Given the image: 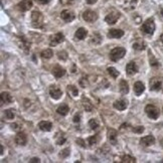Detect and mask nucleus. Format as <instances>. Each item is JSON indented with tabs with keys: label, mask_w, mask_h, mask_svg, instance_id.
<instances>
[{
	"label": "nucleus",
	"mask_w": 163,
	"mask_h": 163,
	"mask_svg": "<svg viewBox=\"0 0 163 163\" xmlns=\"http://www.w3.org/2000/svg\"><path fill=\"white\" fill-rule=\"evenodd\" d=\"M49 95L54 100H59L63 96V92L59 88L55 87V86H51L49 88Z\"/></svg>",
	"instance_id": "nucleus-10"
},
{
	"label": "nucleus",
	"mask_w": 163,
	"mask_h": 163,
	"mask_svg": "<svg viewBox=\"0 0 163 163\" xmlns=\"http://www.w3.org/2000/svg\"><path fill=\"white\" fill-rule=\"evenodd\" d=\"M117 135L118 133L114 129H109L108 132H107V136H108V139L110 140V142L113 145L117 144Z\"/></svg>",
	"instance_id": "nucleus-17"
},
{
	"label": "nucleus",
	"mask_w": 163,
	"mask_h": 163,
	"mask_svg": "<svg viewBox=\"0 0 163 163\" xmlns=\"http://www.w3.org/2000/svg\"><path fill=\"white\" fill-rule=\"evenodd\" d=\"M162 162H163V160H162Z\"/></svg>",
	"instance_id": "nucleus-52"
},
{
	"label": "nucleus",
	"mask_w": 163,
	"mask_h": 163,
	"mask_svg": "<svg viewBox=\"0 0 163 163\" xmlns=\"http://www.w3.org/2000/svg\"><path fill=\"white\" fill-rule=\"evenodd\" d=\"M132 131L134 133H138V134H141V133L144 132V127L143 126H138V127H135L133 128Z\"/></svg>",
	"instance_id": "nucleus-40"
},
{
	"label": "nucleus",
	"mask_w": 163,
	"mask_h": 163,
	"mask_svg": "<svg viewBox=\"0 0 163 163\" xmlns=\"http://www.w3.org/2000/svg\"><path fill=\"white\" fill-rule=\"evenodd\" d=\"M86 1H87L88 4H95L98 0H86Z\"/></svg>",
	"instance_id": "nucleus-47"
},
{
	"label": "nucleus",
	"mask_w": 163,
	"mask_h": 163,
	"mask_svg": "<svg viewBox=\"0 0 163 163\" xmlns=\"http://www.w3.org/2000/svg\"><path fill=\"white\" fill-rule=\"evenodd\" d=\"M40 158H36V157H34V158H32L31 160H29V162L30 163H33V162H40Z\"/></svg>",
	"instance_id": "nucleus-46"
},
{
	"label": "nucleus",
	"mask_w": 163,
	"mask_h": 163,
	"mask_svg": "<svg viewBox=\"0 0 163 163\" xmlns=\"http://www.w3.org/2000/svg\"><path fill=\"white\" fill-rule=\"evenodd\" d=\"M124 35V31L122 29H111L108 32V37L110 38H120Z\"/></svg>",
	"instance_id": "nucleus-18"
},
{
	"label": "nucleus",
	"mask_w": 163,
	"mask_h": 163,
	"mask_svg": "<svg viewBox=\"0 0 163 163\" xmlns=\"http://www.w3.org/2000/svg\"><path fill=\"white\" fill-rule=\"evenodd\" d=\"M113 107L118 111H124V110H126V108H127V102L125 100L116 101L113 104Z\"/></svg>",
	"instance_id": "nucleus-21"
},
{
	"label": "nucleus",
	"mask_w": 163,
	"mask_h": 163,
	"mask_svg": "<svg viewBox=\"0 0 163 163\" xmlns=\"http://www.w3.org/2000/svg\"><path fill=\"white\" fill-rule=\"evenodd\" d=\"M77 143H78L81 147H83V148H85L86 147V145H85V142H84V140L83 139H77Z\"/></svg>",
	"instance_id": "nucleus-43"
},
{
	"label": "nucleus",
	"mask_w": 163,
	"mask_h": 163,
	"mask_svg": "<svg viewBox=\"0 0 163 163\" xmlns=\"http://www.w3.org/2000/svg\"><path fill=\"white\" fill-rule=\"evenodd\" d=\"M149 87L151 91H160L162 87V82L158 78H152L149 82Z\"/></svg>",
	"instance_id": "nucleus-9"
},
{
	"label": "nucleus",
	"mask_w": 163,
	"mask_h": 163,
	"mask_svg": "<svg viewBox=\"0 0 163 163\" xmlns=\"http://www.w3.org/2000/svg\"><path fill=\"white\" fill-rule=\"evenodd\" d=\"M15 143L20 146H24L27 143V136L23 132H18L15 136Z\"/></svg>",
	"instance_id": "nucleus-11"
},
{
	"label": "nucleus",
	"mask_w": 163,
	"mask_h": 163,
	"mask_svg": "<svg viewBox=\"0 0 163 163\" xmlns=\"http://www.w3.org/2000/svg\"><path fill=\"white\" fill-rule=\"evenodd\" d=\"M63 5H72L75 3V0H59Z\"/></svg>",
	"instance_id": "nucleus-41"
},
{
	"label": "nucleus",
	"mask_w": 163,
	"mask_h": 163,
	"mask_svg": "<svg viewBox=\"0 0 163 163\" xmlns=\"http://www.w3.org/2000/svg\"><path fill=\"white\" fill-rule=\"evenodd\" d=\"M145 112H146L147 116L150 119H153V120H156L159 117V110L154 105H147L145 107Z\"/></svg>",
	"instance_id": "nucleus-4"
},
{
	"label": "nucleus",
	"mask_w": 163,
	"mask_h": 163,
	"mask_svg": "<svg viewBox=\"0 0 163 163\" xmlns=\"http://www.w3.org/2000/svg\"><path fill=\"white\" fill-rule=\"evenodd\" d=\"M99 140H100V137H99V135H94V136H91V137H89V144L91 145V146H93V145H96L98 144L99 142Z\"/></svg>",
	"instance_id": "nucleus-33"
},
{
	"label": "nucleus",
	"mask_w": 163,
	"mask_h": 163,
	"mask_svg": "<svg viewBox=\"0 0 163 163\" xmlns=\"http://www.w3.org/2000/svg\"><path fill=\"white\" fill-rule=\"evenodd\" d=\"M57 112H58V115L66 116V115H68V112H70V108H68V106L67 104H62L61 106L58 107Z\"/></svg>",
	"instance_id": "nucleus-24"
},
{
	"label": "nucleus",
	"mask_w": 163,
	"mask_h": 163,
	"mask_svg": "<svg viewBox=\"0 0 163 163\" xmlns=\"http://www.w3.org/2000/svg\"><path fill=\"white\" fill-rule=\"evenodd\" d=\"M154 143H155V138L152 136V135H148V136H145L143 137V138H141L140 140V144L143 145V146H151V145H153Z\"/></svg>",
	"instance_id": "nucleus-13"
},
{
	"label": "nucleus",
	"mask_w": 163,
	"mask_h": 163,
	"mask_svg": "<svg viewBox=\"0 0 163 163\" xmlns=\"http://www.w3.org/2000/svg\"><path fill=\"white\" fill-rule=\"evenodd\" d=\"M138 0H127V1L125 2V6L127 5L128 7H130V8H133L135 5H136V3Z\"/></svg>",
	"instance_id": "nucleus-39"
},
{
	"label": "nucleus",
	"mask_w": 163,
	"mask_h": 163,
	"mask_svg": "<svg viewBox=\"0 0 163 163\" xmlns=\"http://www.w3.org/2000/svg\"><path fill=\"white\" fill-rule=\"evenodd\" d=\"M81 121V115L80 114H76L75 117H74V122L75 123H80Z\"/></svg>",
	"instance_id": "nucleus-44"
},
{
	"label": "nucleus",
	"mask_w": 163,
	"mask_h": 163,
	"mask_svg": "<svg viewBox=\"0 0 163 163\" xmlns=\"http://www.w3.org/2000/svg\"><path fill=\"white\" fill-rule=\"evenodd\" d=\"M125 54L126 49L122 48V46H118V48H115L110 51V58L113 62H118L119 59L123 58Z\"/></svg>",
	"instance_id": "nucleus-2"
},
{
	"label": "nucleus",
	"mask_w": 163,
	"mask_h": 163,
	"mask_svg": "<svg viewBox=\"0 0 163 163\" xmlns=\"http://www.w3.org/2000/svg\"><path fill=\"white\" fill-rule=\"evenodd\" d=\"M146 48V44L142 40H137L134 44H133V49L136 50H143Z\"/></svg>",
	"instance_id": "nucleus-25"
},
{
	"label": "nucleus",
	"mask_w": 163,
	"mask_h": 163,
	"mask_svg": "<svg viewBox=\"0 0 163 163\" xmlns=\"http://www.w3.org/2000/svg\"><path fill=\"white\" fill-rule=\"evenodd\" d=\"M83 106H84V109L87 111V112H92L93 105H92V103L90 102L89 99H87V98L83 99Z\"/></svg>",
	"instance_id": "nucleus-27"
},
{
	"label": "nucleus",
	"mask_w": 163,
	"mask_h": 163,
	"mask_svg": "<svg viewBox=\"0 0 163 163\" xmlns=\"http://www.w3.org/2000/svg\"><path fill=\"white\" fill-rule=\"evenodd\" d=\"M83 18L87 22H95L98 19V14L93 10H86L83 13Z\"/></svg>",
	"instance_id": "nucleus-7"
},
{
	"label": "nucleus",
	"mask_w": 163,
	"mask_h": 163,
	"mask_svg": "<svg viewBox=\"0 0 163 163\" xmlns=\"http://www.w3.org/2000/svg\"><path fill=\"white\" fill-rule=\"evenodd\" d=\"M66 137L65 136H63V137H59V138L58 139V141H57V144L58 145H63V143L66 142Z\"/></svg>",
	"instance_id": "nucleus-42"
},
{
	"label": "nucleus",
	"mask_w": 163,
	"mask_h": 163,
	"mask_svg": "<svg viewBox=\"0 0 163 163\" xmlns=\"http://www.w3.org/2000/svg\"><path fill=\"white\" fill-rule=\"evenodd\" d=\"M4 115H5V118L8 120H12L15 117V113L13 109H7L4 111Z\"/></svg>",
	"instance_id": "nucleus-32"
},
{
	"label": "nucleus",
	"mask_w": 163,
	"mask_h": 163,
	"mask_svg": "<svg viewBox=\"0 0 163 163\" xmlns=\"http://www.w3.org/2000/svg\"><path fill=\"white\" fill-rule=\"evenodd\" d=\"M160 144H161V146H162V148H163V138H162L161 141H160Z\"/></svg>",
	"instance_id": "nucleus-49"
},
{
	"label": "nucleus",
	"mask_w": 163,
	"mask_h": 163,
	"mask_svg": "<svg viewBox=\"0 0 163 163\" xmlns=\"http://www.w3.org/2000/svg\"><path fill=\"white\" fill-rule=\"evenodd\" d=\"M40 55H41V58H42L49 59V58H50L54 55V51L51 50L50 49H44V50H42V51H41Z\"/></svg>",
	"instance_id": "nucleus-28"
},
{
	"label": "nucleus",
	"mask_w": 163,
	"mask_h": 163,
	"mask_svg": "<svg viewBox=\"0 0 163 163\" xmlns=\"http://www.w3.org/2000/svg\"><path fill=\"white\" fill-rule=\"evenodd\" d=\"M0 98H1L2 104H10V103L13 102V98H12V96L7 92H3L1 94V96H0Z\"/></svg>",
	"instance_id": "nucleus-23"
},
{
	"label": "nucleus",
	"mask_w": 163,
	"mask_h": 163,
	"mask_svg": "<svg viewBox=\"0 0 163 163\" xmlns=\"http://www.w3.org/2000/svg\"><path fill=\"white\" fill-rule=\"evenodd\" d=\"M16 7L19 11L25 12V11L29 10L32 7V1L31 0H22V1H20L18 4H17Z\"/></svg>",
	"instance_id": "nucleus-8"
},
{
	"label": "nucleus",
	"mask_w": 163,
	"mask_h": 163,
	"mask_svg": "<svg viewBox=\"0 0 163 163\" xmlns=\"http://www.w3.org/2000/svg\"><path fill=\"white\" fill-rule=\"evenodd\" d=\"M160 40H161V42H162V44H163V34L160 36Z\"/></svg>",
	"instance_id": "nucleus-48"
},
{
	"label": "nucleus",
	"mask_w": 163,
	"mask_h": 163,
	"mask_svg": "<svg viewBox=\"0 0 163 163\" xmlns=\"http://www.w3.org/2000/svg\"><path fill=\"white\" fill-rule=\"evenodd\" d=\"M53 75L57 79H59V78H62V77L65 76L66 74V70L63 68H62L61 66H55L54 68H53Z\"/></svg>",
	"instance_id": "nucleus-15"
},
{
	"label": "nucleus",
	"mask_w": 163,
	"mask_h": 163,
	"mask_svg": "<svg viewBox=\"0 0 163 163\" xmlns=\"http://www.w3.org/2000/svg\"><path fill=\"white\" fill-rule=\"evenodd\" d=\"M68 155H70V149H68V148H66V149L62 150L61 153H59V156H61L62 158H67Z\"/></svg>",
	"instance_id": "nucleus-38"
},
{
	"label": "nucleus",
	"mask_w": 163,
	"mask_h": 163,
	"mask_svg": "<svg viewBox=\"0 0 163 163\" xmlns=\"http://www.w3.org/2000/svg\"><path fill=\"white\" fill-rule=\"evenodd\" d=\"M61 17L63 21H66V22H71L75 19V14L72 13L71 10H63L62 13H61Z\"/></svg>",
	"instance_id": "nucleus-12"
},
{
	"label": "nucleus",
	"mask_w": 163,
	"mask_h": 163,
	"mask_svg": "<svg viewBox=\"0 0 163 163\" xmlns=\"http://www.w3.org/2000/svg\"><path fill=\"white\" fill-rule=\"evenodd\" d=\"M120 91L123 95H126V94L129 93V85L125 80H122L120 82Z\"/></svg>",
	"instance_id": "nucleus-26"
},
{
	"label": "nucleus",
	"mask_w": 163,
	"mask_h": 163,
	"mask_svg": "<svg viewBox=\"0 0 163 163\" xmlns=\"http://www.w3.org/2000/svg\"><path fill=\"white\" fill-rule=\"evenodd\" d=\"M145 91V86L142 82H136L134 84V92L137 96H140Z\"/></svg>",
	"instance_id": "nucleus-20"
},
{
	"label": "nucleus",
	"mask_w": 163,
	"mask_h": 163,
	"mask_svg": "<svg viewBox=\"0 0 163 163\" xmlns=\"http://www.w3.org/2000/svg\"><path fill=\"white\" fill-rule=\"evenodd\" d=\"M58 58L59 59H62V61H66V59L68 58V54H67V51H65V50L59 51V53L58 54Z\"/></svg>",
	"instance_id": "nucleus-37"
},
{
	"label": "nucleus",
	"mask_w": 163,
	"mask_h": 163,
	"mask_svg": "<svg viewBox=\"0 0 163 163\" xmlns=\"http://www.w3.org/2000/svg\"><path fill=\"white\" fill-rule=\"evenodd\" d=\"M149 62H150V65H151L152 67H157V66H159V63H158L156 61V58H154V55L151 54L149 53Z\"/></svg>",
	"instance_id": "nucleus-35"
},
{
	"label": "nucleus",
	"mask_w": 163,
	"mask_h": 163,
	"mask_svg": "<svg viewBox=\"0 0 163 163\" xmlns=\"http://www.w3.org/2000/svg\"><path fill=\"white\" fill-rule=\"evenodd\" d=\"M137 72H138V67H137L135 62H130L126 66V72H127V75L133 76V75H135Z\"/></svg>",
	"instance_id": "nucleus-14"
},
{
	"label": "nucleus",
	"mask_w": 163,
	"mask_h": 163,
	"mask_svg": "<svg viewBox=\"0 0 163 163\" xmlns=\"http://www.w3.org/2000/svg\"><path fill=\"white\" fill-rule=\"evenodd\" d=\"M68 94H71L72 97H77L79 95V91H78V88H76L75 86H68Z\"/></svg>",
	"instance_id": "nucleus-30"
},
{
	"label": "nucleus",
	"mask_w": 163,
	"mask_h": 163,
	"mask_svg": "<svg viewBox=\"0 0 163 163\" xmlns=\"http://www.w3.org/2000/svg\"><path fill=\"white\" fill-rule=\"evenodd\" d=\"M38 127L41 131H44V132H49L53 128V124H51L49 121H41L38 124Z\"/></svg>",
	"instance_id": "nucleus-22"
},
{
	"label": "nucleus",
	"mask_w": 163,
	"mask_h": 163,
	"mask_svg": "<svg viewBox=\"0 0 163 163\" xmlns=\"http://www.w3.org/2000/svg\"><path fill=\"white\" fill-rule=\"evenodd\" d=\"M119 17H120V13L118 11H111L110 13H108L106 15L105 17V21L108 24H115L116 22H117V20L119 19Z\"/></svg>",
	"instance_id": "nucleus-6"
},
{
	"label": "nucleus",
	"mask_w": 163,
	"mask_h": 163,
	"mask_svg": "<svg viewBox=\"0 0 163 163\" xmlns=\"http://www.w3.org/2000/svg\"><path fill=\"white\" fill-rule=\"evenodd\" d=\"M122 162L124 163H135L136 162V159H135V157H133V156H130V155H124L122 157Z\"/></svg>",
	"instance_id": "nucleus-34"
},
{
	"label": "nucleus",
	"mask_w": 163,
	"mask_h": 163,
	"mask_svg": "<svg viewBox=\"0 0 163 163\" xmlns=\"http://www.w3.org/2000/svg\"><path fill=\"white\" fill-rule=\"evenodd\" d=\"M19 46L25 53H27V51H29V49H30V44H29V41L24 36H21L19 38Z\"/></svg>",
	"instance_id": "nucleus-16"
},
{
	"label": "nucleus",
	"mask_w": 163,
	"mask_h": 163,
	"mask_svg": "<svg viewBox=\"0 0 163 163\" xmlns=\"http://www.w3.org/2000/svg\"><path fill=\"white\" fill-rule=\"evenodd\" d=\"M36 1L40 4H48L49 2L51 1V0H36Z\"/></svg>",
	"instance_id": "nucleus-45"
},
{
	"label": "nucleus",
	"mask_w": 163,
	"mask_h": 163,
	"mask_svg": "<svg viewBox=\"0 0 163 163\" xmlns=\"http://www.w3.org/2000/svg\"><path fill=\"white\" fill-rule=\"evenodd\" d=\"M31 23L35 28H41L44 26V15L40 11H33L31 13Z\"/></svg>",
	"instance_id": "nucleus-1"
},
{
	"label": "nucleus",
	"mask_w": 163,
	"mask_h": 163,
	"mask_svg": "<svg viewBox=\"0 0 163 163\" xmlns=\"http://www.w3.org/2000/svg\"><path fill=\"white\" fill-rule=\"evenodd\" d=\"M162 112H163V108H162Z\"/></svg>",
	"instance_id": "nucleus-51"
},
{
	"label": "nucleus",
	"mask_w": 163,
	"mask_h": 163,
	"mask_svg": "<svg viewBox=\"0 0 163 163\" xmlns=\"http://www.w3.org/2000/svg\"><path fill=\"white\" fill-rule=\"evenodd\" d=\"M141 30H142L144 33L149 34V35H151V34H153L154 31H155V23H154V20H153L152 18L147 19V20L145 21V22L142 24Z\"/></svg>",
	"instance_id": "nucleus-3"
},
{
	"label": "nucleus",
	"mask_w": 163,
	"mask_h": 163,
	"mask_svg": "<svg viewBox=\"0 0 163 163\" xmlns=\"http://www.w3.org/2000/svg\"><path fill=\"white\" fill-rule=\"evenodd\" d=\"M107 72H108V74H109L111 77H112V78H114V79L118 78V76L120 75V72H119L117 70H116L115 68H113V67L107 68Z\"/></svg>",
	"instance_id": "nucleus-31"
},
{
	"label": "nucleus",
	"mask_w": 163,
	"mask_h": 163,
	"mask_svg": "<svg viewBox=\"0 0 163 163\" xmlns=\"http://www.w3.org/2000/svg\"><path fill=\"white\" fill-rule=\"evenodd\" d=\"M65 40V35L62 32H58L55 33L54 35L50 36V40H49V45L50 46H55Z\"/></svg>",
	"instance_id": "nucleus-5"
},
{
	"label": "nucleus",
	"mask_w": 163,
	"mask_h": 163,
	"mask_svg": "<svg viewBox=\"0 0 163 163\" xmlns=\"http://www.w3.org/2000/svg\"><path fill=\"white\" fill-rule=\"evenodd\" d=\"M87 35H88V30L84 27H80L75 33V37L78 40H83Z\"/></svg>",
	"instance_id": "nucleus-19"
},
{
	"label": "nucleus",
	"mask_w": 163,
	"mask_h": 163,
	"mask_svg": "<svg viewBox=\"0 0 163 163\" xmlns=\"http://www.w3.org/2000/svg\"><path fill=\"white\" fill-rule=\"evenodd\" d=\"M89 126L91 127V129L95 130V129H97V128L99 127V122L97 121L96 119H91L89 121Z\"/></svg>",
	"instance_id": "nucleus-36"
},
{
	"label": "nucleus",
	"mask_w": 163,
	"mask_h": 163,
	"mask_svg": "<svg viewBox=\"0 0 163 163\" xmlns=\"http://www.w3.org/2000/svg\"><path fill=\"white\" fill-rule=\"evenodd\" d=\"M2 154H3V146L1 145V155H2Z\"/></svg>",
	"instance_id": "nucleus-50"
},
{
	"label": "nucleus",
	"mask_w": 163,
	"mask_h": 163,
	"mask_svg": "<svg viewBox=\"0 0 163 163\" xmlns=\"http://www.w3.org/2000/svg\"><path fill=\"white\" fill-rule=\"evenodd\" d=\"M91 41H92V44H101V41H102V36H101V34L98 33V32H95V33H94L93 35H92Z\"/></svg>",
	"instance_id": "nucleus-29"
}]
</instances>
